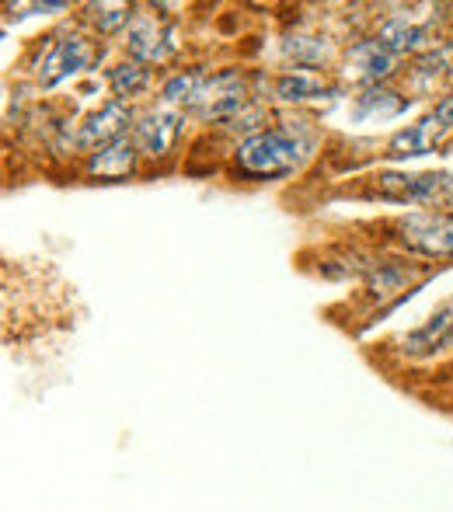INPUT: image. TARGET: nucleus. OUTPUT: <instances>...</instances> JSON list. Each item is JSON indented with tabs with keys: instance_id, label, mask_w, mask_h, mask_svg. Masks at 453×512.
Instances as JSON below:
<instances>
[{
	"instance_id": "f257e3e1",
	"label": "nucleus",
	"mask_w": 453,
	"mask_h": 512,
	"mask_svg": "<svg viewBox=\"0 0 453 512\" xmlns=\"http://www.w3.org/2000/svg\"><path fill=\"white\" fill-rule=\"evenodd\" d=\"M300 154H304V147L297 136H290L286 129H265L237 147V168L255 178H279L297 168Z\"/></svg>"
},
{
	"instance_id": "f03ea898",
	"label": "nucleus",
	"mask_w": 453,
	"mask_h": 512,
	"mask_svg": "<svg viewBox=\"0 0 453 512\" xmlns=\"http://www.w3.org/2000/svg\"><path fill=\"white\" fill-rule=\"evenodd\" d=\"M377 192L398 203H453V178L450 175H380Z\"/></svg>"
},
{
	"instance_id": "7ed1b4c3",
	"label": "nucleus",
	"mask_w": 453,
	"mask_h": 512,
	"mask_svg": "<svg viewBox=\"0 0 453 512\" xmlns=\"http://www.w3.org/2000/svg\"><path fill=\"white\" fill-rule=\"evenodd\" d=\"M398 234L419 255H453V213H412L401 220Z\"/></svg>"
},
{
	"instance_id": "20e7f679",
	"label": "nucleus",
	"mask_w": 453,
	"mask_h": 512,
	"mask_svg": "<svg viewBox=\"0 0 453 512\" xmlns=\"http://www.w3.org/2000/svg\"><path fill=\"white\" fill-rule=\"evenodd\" d=\"M189 102L199 108L203 119H234L244 105V84L237 70H224V74L210 77Z\"/></svg>"
},
{
	"instance_id": "39448f33",
	"label": "nucleus",
	"mask_w": 453,
	"mask_h": 512,
	"mask_svg": "<svg viewBox=\"0 0 453 512\" xmlns=\"http://www.w3.org/2000/svg\"><path fill=\"white\" fill-rule=\"evenodd\" d=\"M88 60H91L88 42L77 39V35H67V39L53 42V49H49V53L42 56V63H39V81L46 84V88H53V84H60L63 77H70L74 70H81Z\"/></svg>"
},
{
	"instance_id": "423d86ee",
	"label": "nucleus",
	"mask_w": 453,
	"mask_h": 512,
	"mask_svg": "<svg viewBox=\"0 0 453 512\" xmlns=\"http://www.w3.org/2000/svg\"><path fill=\"white\" fill-rule=\"evenodd\" d=\"M178 126H182V119H178L171 108H157V112L143 115L140 126H136V147L147 157L168 154L178 140Z\"/></svg>"
},
{
	"instance_id": "0eeeda50",
	"label": "nucleus",
	"mask_w": 453,
	"mask_h": 512,
	"mask_svg": "<svg viewBox=\"0 0 453 512\" xmlns=\"http://www.w3.org/2000/svg\"><path fill=\"white\" fill-rule=\"evenodd\" d=\"M129 119H133V112H129L126 102H109L102 105L95 115H91L88 122L81 126V143L84 147H109V143L122 140V129L129 126Z\"/></svg>"
},
{
	"instance_id": "6e6552de",
	"label": "nucleus",
	"mask_w": 453,
	"mask_h": 512,
	"mask_svg": "<svg viewBox=\"0 0 453 512\" xmlns=\"http://www.w3.org/2000/svg\"><path fill=\"white\" fill-rule=\"evenodd\" d=\"M394 70V53H387L377 39L373 42H356L345 56V74H352L363 84H377L380 77H387Z\"/></svg>"
},
{
	"instance_id": "1a4fd4ad",
	"label": "nucleus",
	"mask_w": 453,
	"mask_h": 512,
	"mask_svg": "<svg viewBox=\"0 0 453 512\" xmlns=\"http://www.w3.org/2000/svg\"><path fill=\"white\" fill-rule=\"evenodd\" d=\"M453 338V300L447 307L436 310V317H429V324H422L419 331L405 338V352L408 356H429V352L443 349Z\"/></svg>"
},
{
	"instance_id": "9d476101",
	"label": "nucleus",
	"mask_w": 453,
	"mask_h": 512,
	"mask_svg": "<svg viewBox=\"0 0 453 512\" xmlns=\"http://www.w3.org/2000/svg\"><path fill=\"white\" fill-rule=\"evenodd\" d=\"M377 42L387 53H415V49L429 46V32L405 18H387L377 32Z\"/></svg>"
},
{
	"instance_id": "9b49d317",
	"label": "nucleus",
	"mask_w": 453,
	"mask_h": 512,
	"mask_svg": "<svg viewBox=\"0 0 453 512\" xmlns=\"http://www.w3.org/2000/svg\"><path fill=\"white\" fill-rule=\"evenodd\" d=\"M133 164H136V150H133V143L122 136V140L109 143V147H102L91 157L88 171L98 178H126V175H133Z\"/></svg>"
},
{
	"instance_id": "f8f14e48",
	"label": "nucleus",
	"mask_w": 453,
	"mask_h": 512,
	"mask_svg": "<svg viewBox=\"0 0 453 512\" xmlns=\"http://www.w3.org/2000/svg\"><path fill=\"white\" fill-rule=\"evenodd\" d=\"M436 129H443L436 119H426L419 126L405 129L391 140V157H422L436 147Z\"/></svg>"
},
{
	"instance_id": "ddd939ff",
	"label": "nucleus",
	"mask_w": 453,
	"mask_h": 512,
	"mask_svg": "<svg viewBox=\"0 0 453 512\" xmlns=\"http://www.w3.org/2000/svg\"><path fill=\"white\" fill-rule=\"evenodd\" d=\"M126 49L136 56V60H161L164 46H161V32L154 28V21L136 18L126 32Z\"/></svg>"
},
{
	"instance_id": "4468645a",
	"label": "nucleus",
	"mask_w": 453,
	"mask_h": 512,
	"mask_svg": "<svg viewBox=\"0 0 453 512\" xmlns=\"http://www.w3.org/2000/svg\"><path fill=\"white\" fill-rule=\"evenodd\" d=\"M325 81L321 77H311V74H283L276 81V98H283V102H304V98H318L325 95Z\"/></svg>"
},
{
	"instance_id": "2eb2a0df",
	"label": "nucleus",
	"mask_w": 453,
	"mask_h": 512,
	"mask_svg": "<svg viewBox=\"0 0 453 512\" xmlns=\"http://www.w3.org/2000/svg\"><path fill=\"white\" fill-rule=\"evenodd\" d=\"M405 102L391 91L377 88V91H366L363 98H356V115L359 119H370V115H398Z\"/></svg>"
},
{
	"instance_id": "dca6fc26",
	"label": "nucleus",
	"mask_w": 453,
	"mask_h": 512,
	"mask_svg": "<svg viewBox=\"0 0 453 512\" xmlns=\"http://www.w3.org/2000/svg\"><path fill=\"white\" fill-rule=\"evenodd\" d=\"M109 81H112V88L119 91V95H136V91H143L147 88V81H150V74L140 67L136 60H129V63H119V67L109 74Z\"/></svg>"
},
{
	"instance_id": "f3484780",
	"label": "nucleus",
	"mask_w": 453,
	"mask_h": 512,
	"mask_svg": "<svg viewBox=\"0 0 453 512\" xmlns=\"http://www.w3.org/2000/svg\"><path fill=\"white\" fill-rule=\"evenodd\" d=\"M286 53L300 63H321L328 56V46L321 39H307V35H297V39H286Z\"/></svg>"
},
{
	"instance_id": "a211bd4d",
	"label": "nucleus",
	"mask_w": 453,
	"mask_h": 512,
	"mask_svg": "<svg viewBox=\"0 0 453 512\" xmlns=\"http://www.w3.org/2000/svg\"><path fill=\"white\" fill-rule=\"evenodd\" d=\"M405 269L401 265H377V272L370 276V290L377 293V297H387V293H394L401 283H405Z\"/></svg>"
},
{
	"instance_id": "6ab92c4d",
	"label": "nucleus",
	"mask_w": 453,
	"mask_h": 512,
	"mask_svg": "<svg viewBox=\"0 0 453 512\" xmlns=\"http://www.w3.org/2000/svg\"><path fill=\"white\" fill-rule=\"evenodd\" d=\"M199 91V74H178L164 84V98L168 102H182V98H192Z\"/></svg>"
},
{
	"instance_id": "aec40b11",
	"label": "nucleus",
	"mask_w": 453,
	"mask_h": 512,
	"mask_svg": "<svg viewBox=\"0 0 453 512\" xmlns=\"http://www.w3.org/2000/svg\"><path fill=\"white\" fill-rule=\"evenodd\" d=\"M95 11H102V14H95V21H98V28H102V32H115V28H122V25H126V18H129V7H122V4L95 7Z\"/></svg>"
},
{
	"instance_id": "412c9836",
	"label": "nucleus",
	"mask_w": 453,
	"mask_h": 512,
	"mask_svg": "<svg viewBox=\"0 0 453 512\" xmlns=\"http://www.w3.org/2000/svg\"><path fill=\"white\" fill-rule=\"evenodd\" d=\"M447 60H450V49H440V53H429V56H422L419 60V74H426V77H440L443 70H447Z\"/></svg>"
},
{
	"instance_id": "4be33fe9",
	"label": "nucleus",
	"mask_w": 453,
	"mask_h": 512,
	"mask_svg": "<svg viewBox=\"0 0 453 512\" xmlns=\"http://www.w3.org/2000/svg\"><path fill=\"white\" fill-rule=\"evenodd\" d=\"M433 119L440 122L443 129H450L453 126V95L450 98H443L440 105H436V112H433Z\"/></svg>"
}]
</instances>
